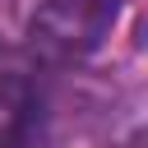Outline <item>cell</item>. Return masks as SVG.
<instances>
[{
    "instance_id": "6da1fadb",
    "label": "cell",
    "mask_w": 148,
    "mask_h": 148,
    "mask_svg": "<svg viewBox=\"0 0 148 148\" xmlns=\"http://www.w3.org/2000/svg\"><path fill=\"white\" fill-rule=\"evenodd\" d=\"M120 0H42L32 14V51L46 60H79L102 46Z\"/></svg>"
}]
</instances>
